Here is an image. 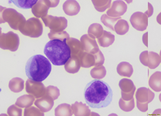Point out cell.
Masks as SVG:
<instances>
[{
    "instance_id": "obj_42",
    "label": "cell",
    "mask_w": 161,
    "mask_h": 116,
    "mask_svg": "<svg viewBox=\"0 0 161 116\" xmlns=\"http://www.w3.org/2000/svg\"><path fill=\"white\" fill-rule=\"evenodd\" d=\"M153 12H154V9H153V7L152 6V4L149 3H148V10L147 11H146L145 13L146 14H147L148 17H150L153 15Z\"/></svg>"
},
{
    "instance_id": "obj_11",
    "label": "cell",
    "mask_w": 161,
    "mask_h": 116,
    "mask_svg": "<svg viewBox=\"0 0 161 116\" xmlns=\"http://www.w3.org/2000/svg\"><path fill=\"white\" fill-rule=\"evenodd\" d=\"M122 98L125 100H130L133 98L136 88L133 82L130 79H123L119 82Z\"/></svg>"
},
{
    "instance_id": "obj_16",
    "label": "cell",
    "mask_w": 161,
    "mask_h": 116,
    "mask_svg": "<svg viewBox=\"0 0 161 116\" xmlns=\"http://www.w3.org/2000/svg\"><path fill=\"white\" fill-rule=\"evenodd\" d=\"M34 104L42 112H47L52 109L54 105V100L48 95H45L42 97L37 98Z\"/></svg>"
},
{
    "instance_id": "obj_15",
    "label": "cell",
    "mask_w": 161,
    "mask_h": 116,
    "mask_svg": "<svg viewBox=\"0 0 161 116\" xmlns=\"http://www.w3.org/2000/svg\"><path fill=\"white\" fill-rule=\"evenodd\" d=\"M50 6L46 0H39L31 8V12L37 18H42L47 16Z\"/></svg>"
},
{
    "instance_id": "obj_14",
    "label": "cell",
    "mask_w": 161,
    "mask_h": 116,
    "mask_svg": "<svg viewBox=\"0 0 161 116\" xmlns=\"http://www.w3.org/2000/svg\"><path fill=\"white\" fill-rule=\"evenodd\" d=\"M136 97V102L141 104H148L154 100L155 94L148 88L142 87L137 89Z\"/></svg>"
},
{
    "instance_id": "obj_35",
    "label": "cell",
    "mask_w": 161,
    "mask_h": 116,
    "mask_svg": "<svg viewBox=\"0 0 161 116\" xmlns=\"http://www.w3.org/2000/svg\"><path fill=\"white\" fill-rule=\"evenodd\" d=\"M48 37L50 40H60L64 41L70 38V36L68 33L65 31H50L48 34Z\"/></svg>"
},
{
    "instance_id": "obj_40",
    "label": "cell",
    "mask_w": 161,
    "mask_h": 116,
    "mask_svg": "<svg viewBox=\"0 0 161 116\" xmlns=\"http://www.w3.org/2000/svg\"><path fill=\"white\" fill-rule=\"evenodd\" d=\"M136 107L140 111L142 112H146L148 110V104H141L136 102Z\"/></svg>"
},
{
    "instance_id": "obj_21",
    "label": "cell",
    "mask_w": 161,
    "mask_h": 116,
    "mask_svg": "<svg viewBox=\"0 0 161 116\" xmlns=\"http://www.w3.org/2000/svg\"><path fill=\"white\" fill-rule=\"evenodd\" d=\"M80 66L79 59L75 57H71L65 64V70L69 73L75 74L79 71Z\"/></svg>"
},
{
    "instance_id": "obj_41",
    "label": "cell",
    "mask_w": 161,
    "mask_h": 116,
    "mask_svg": "<svg viewBox=\"0 0 161 116\" xmlns=\"http://www.w3.org/2000/svg\"><path fill=\"white\" fill-rule=\"evenodd\" d=\"M50 8H55L59 4V0H46Z\"/></svg>"
},
{
    "instance_id": "obj_28",
    "label": "cell",
    "mask_w": 161,
    "mask_h": 116,
    "mask_svg": "<svg viewBox=\"0 0 161 116\" xmlns=\"http://www.w3.org/2000/svg\"><path fill=\"white\" fill-rule=\"evenodd\" d=\"M103 29L102 25L99 24L94 23L90 25L88 29V35L90 36L91 37L94 38H98L102 36L103 33Z\"/></svg>"
},
{
    "instance_id": "obj_1",
    "label": "cell",
    "mask_w": 161,
    "mask_h": 116,
    "mask_svg": "<svg viewBox=\"0 0 161 116\" xmlns=\"http://www.w3.org/2000/svg\"><path fill=\"white\" fill-rule=\"evenodd\" d=\"M113 95L110 86L106 82L98 79L88 83L84 92L87 105L96 109L103 108L109 105L112 102Z\"/></svg>"
},
{
    "instance_id": "obj_10",
    "label": "cell",
    "mask_w": 161,
    "mask_h": 116,
    "mask_svg": "<svg viewBox=\"0 0 161 116\" xmlns=\"http://www.w3.org/2000/svg\"><path fill=\"white\" fill-rule=\"evenodd\" d=\"M130 21L134 28L138 31H144L148 25V16L140 12H135L131 16Z\"/></svg>"
},
{
    "instance_id": "obj_46",
    "label": "cell",
    "mask_w": 161,
    "mask_h": 116,
    "mask_svg": "<svg viewBox=\"0 0 161 116\" xmlns=\"http://www.w3.org/2000/svg\"><path fill=\"white\" fill-rule=\"evenodd\" d=\"M125 1H126L128 3H132L133 0H125Z\"/></svg>"
},
{
    "instance_id": "obj_8",
    "label": "cell",
    "mask_w": 161,
    "mask_h": 116,
    "mask_svg": "<svg viewBox=\"0 0 161 116\" xmlns=\"http://www.w3.org/2000/svg\"><path fill=\"white\" fill-rule=\"evenodd\" d=\"M140 60L144 66H148L151 69L157 68L161 63V56L158 53L147 50L140 54Z\"/></svg>"
},
{
    "instance_id": "obj_43",
    "label": "cell",
    "mask_w": 161,
    "mask_h": 116,
    "mask_svg": "<svg viewBox=\"0 0 161 116\" xmlns=\"http://www.w3.org/2000/svg\"><path fill=\"white\" fill-rule=\"evenodd\" d=\"M147 35H148V33H145L143 36L142 41L143 44H145L146 47H148V37H147Z\"/></svg>"
},
{
    "instance_id": "obj_34",
    "label": "cell",
    "mask_w": 161,
    "mask_h": 116,
    "mask_svg": "<svg viewBox=\"0 0 161 116\" xmlns=\"http://www.w3.org/2000/svg\"><path fill=\"white\" fill-rule=\"evenodd\" d=\"M119 106L121 109L125 112H130L135 107V103L133 98L130 100H125L122 98L119 101Z\"/></svg>"
},
{
    "instance_id": "obj_18",
    "label": "cell",
    "mask_w": 161,
    "mask_h": 116,
    "mask_svg": "<svg viewBox=\"0 0 161 116\" xmlns=\"http://www.w3.org/2000/svg\"><path fill=\"white\" fill-rule=\"evenodd\" d=\"M80 5L75 0H66L63 4V10L68 16H75L80 11Z\"/></svg>"
},
{
    "instance_id": "obj_19",
    "label": "cell",
    "mask_w": 161,
    "mask_h": 116,
    "mask_svg": "<svg viewBox=\"0 0 161 116\" xmlns=\"http://www.w3.org/2000/svg\"><path fill=\"white\" fill-rule=\"evenodd\" d=\"M73 113L76 116H87L92 115L89 107L80 102H75L71 106Z\"/></svg>"
},
{
    "instance_id": "obj_26",
    "label": "cell",
    "mask_w": 161,
    "mask_h": 116,
    "mask_svg": "<svg viewBox=\"0 0 161 116\" xmlns=\"http://www.w3.org/2000/svg\"><path fill=\"white\" fill-rule=\"evenodd\" d=\"M39 0H9V3H12L15 6L23 9H31Z\"/></svg>"
},
{
    "instance_id": "obj_24",
    "label": "cell",
    "mask_w": 161,
    "mask_h": 116,
    "mask_svg": "<svg viewBox=\"0 0 161 116\" xmlns=\"http://www.w3.org/2000/svg\"><path fill=\"white\" fill-rule=\"evenodd\" d=\"M98 42L101 47H108L114 43L115 41L114 35H112L110 32L104 30L101 37L98 38Z\"/></svg>"
},
{
    "instance_id": "obj_4",
    "label": "cell",
    "mask_w": 161,
    "mask_h": 116,
    "mask_svg": "<svg viewBox=\"0 0 161 116\" xmlns=\"http://www.w3.org/2000/svg\"><path fill=\"white\" fill-rule=\"evenodd\" d=\"M1 24L8 22L11 28L19 30L26 24V19L21 13L12 8L1 7Z\"/></svg>"
},
{
    "instance_id": "obj_45",
    "label": "cell",
    "mask_w": 161,
    "mask_h": 116,
    "mask_svg": "<svg viewBox=\"0 0 161 116\" xmlns=\"http://www.w3.org/2000/svg\"><path fill=\"white\" fill-rule=\"evenodd\" d=\"M153 114H159V115H161V109H157V110H155L153 113Z\"/></svg>"
},
{
    "instance_id": "obj_37",
    "label": "cell",
    "mask_w": 161,
    "mask_h": 116,
    "mask_svg": "<svg viewBox=\"0 0 161 116\" xmlns=\"http://www.w3.org/2000/svg\"><path fill=\"white\" fill-rule=\"evenodd\" d=\"M47 95L53 98L54 100L59 97L60 92L58 88L54 86H49L47 88Z\"/></svg>"
},
{
    "instance_id": "obj_9",
    "label": "cell",
    "mask_w": 161,
    "mask_h": 116,
    "mask_svg": "<svg viewBox=\"0 0 161 116\" xmlns=\"http://www.w3.org/2000/svg\"><path fill=\"white\" fill-rule=\"evenodd\" d=\"M26 91L37 98L42 97L47 94V88L41 82L28 79L26 82Z\"/></svg>"
},
{
    "instance_id": "obj_30",
    "label": "cell",
    "mask_w": 161,
    "mask_h": 116,
    "mask_svg": "<svg viewBox=\"0 0 161 116\" xmlns=\"http://www.w3.org/2000/svg\"><path fill=\"white\" fill-rule=\"evenodd\" d=\"M129 30V25L125 19H119L114 26V31L119 35H125L128 32Z\"/></svg>"
},
{
    "instance_id": "obj_36",
    "label": "cell",
    "mask_w": 161,
    "mask_h": 116,
    "mask_svg": "<svg viewBox=\"0 0 161 116\" xmlns=\"http://www.w3.org/2000/svg\"><path fill=\"white\" fill-rule=\"evenodd\" d=\"M44 112H42L41 110L38 108H36L34 107H30L29 108H25L24 111V116H44Z\"/></svg>"
},
{
    "instance_id": "obj_32",
    "label": "cell",
    "mask_w": 161,
    "mask_h": 116,
    "mask_svg": "<svg viewBox=\"0 0 161 116\" xmlns=\"http://www.w3.org/2000/svg\"><path fill=\"white\" fill-rule=\"evenodd\" d=\"M95 9L99 12H103L111 5L112 0H92Z\"/></svg>"
},
{
    "instance_id": "obj_13",
    "label": "cell",
    "mask_w": 161,
    "mask_h": 116,
    "mask_svg": "<svg viewBox=\"0 0 161 116\" xmlns=\"http://www.w3.org/2000/svg\"><path fill=\"white\" fill-rule=\"evenodd\" d=\"M80 42L84 50L87 53L95 54L99 51V47L96 39L91 37L89 35H84L80 37Z\"/></svg>"
},
{
    "instance_id": "obj_31",
    "label": "cell",
    "mask_w": 161,
    "mask_h": 116,
    "mask_svg": "<svg viewBox=\"0 0 161 116\" xmlns=\"http://www.w3.org/2000/svg\"><path fill=\"white\" fill-rule=\"evenodd\" d=\"M121 19V17H112L108 14H103L101 16V21L107 28L110 29L112 30H114V26L119 19Z\"/></svg>"
},
{
    "instance_id": "obj_5",
    "label": "cell",
    "mask_w": 161,
    "mask_h": 116,
    "mask_svg": "<svg viewBox=\"0 0 161 116\" xmlns=\"http://www.w3.org/2000/svg\"><path fill=\"white\" fill-rule=\"evenodd\" d=\"M22 34L32 38L40 37L43 33V25L38 18L29 19L25 25L19 30Z\"/></svg>"
},
{
    "instance_id": "obj_48",
    "label": "cell",
    "mask_w": 161,
    "mask_h": 116,
    "mask_svg": "<svg viewBox=\"0 0 161 116\" xmlns=\"http://www.w3.org/2000/svg\"><path fill=\"white\" fill-rule=\"evenodd\" d=\"M160 56H161V52H160Z\"/></svg>"
},
{
    "instance_id": "obj_38",
    "label": "cell",
    "mask_w": 161,
    "mask_h": 116,
    "mask_svg": "<svg viewBox=\"0 0 161 116\" xmlns=\"http://www.w3.org/2000/svg\"><path fill=\"white\" fill-rule=\"evenodd\" d=\"M8 114L10 116H22L21 108H19L16 105H13L8 108Z\"/></svg>"
},
{
    "instance_id": "obj_29",
    "label": "cell",
    "mask_w": 161,
    "mask_h": 116,
    "mask_svg": "<svg viewBox=\"0 0 161 116\" xmlns=\"http://www.w3.org/2000/svg\"><path fill=\"white\" fill-rule=\"evenodd\" d=\"M73 114L72 108L69 104H61L55 109L56 116H71Z\"/></svg>"
},
{
    "instance_id": "obj_7",
    "label": "cell",
    "mask_w": 161,
    "mask_h": 116,
    "mask_svg": "<svg viewBox=\"0 0 161 116\" xmlns=\"http://www.w3.org/2000/svg\"><path fill=\"white\" fill-rule=\"evenodd\" d=\"M43 23L50 29V31H62L67 28L68 21L63 17L47 15L42 18Z\"/></svg>"
},
{
    "instance_id": "obj_33",
    "label": "cell",
    "mask_w": 161,
    "mask_h": 116,
    "mask_svg": "<svg viewBox=\"0 0 161 116\" xmlns=\"http://www.w3.org/2000/svg\"><path fill=\"white\" fill-rule=\"evenodd\" d=\"M106 75V70L105 66L103 65L94 67L90 71V75L92 78L95 79H102L105 77Z\"/></svg>"
},
{
    "instance_id": "obj_2",
    "label": "cell",
    "mask_w": 161,
    "mask_h": 116,
    "mask_svg": "<svg viewBox=\"0 0 161 116\" xmlns=\"http://www.w3.org/2000/svg\"><path fill=\"white\" fill-rule=\"evenodd\" d=\"M51 71L52 65L49 60L41 54L31 57L25 66V72L28 78L36 81H44Z\"/></svg>"
},
{
    "instance_id": "obj_23",
    "label": "cell",
    "mask_w": 161,
    "mask_h": 116,
    "mask_svg": "<svg viewBox=\"0 0 161 116\" xmlns=\"http://www.w3.org/2000/svg\"><path fill=\"white\" fill-rule=\"evenodd\" d=\"M149 85L153 91H161V72H156L152 75L149 80Z\"/></svg>"
},
{
    "instance_id": "obj_25",
    "label": "cell",
    "mask_w": 161,
    "mask_h": 116,
    "mask_svg": "<svg viewBox=\"0 0 161 116\" xmlns=\"http://www.w3.org/2000/svg\"><path fill=\"white\" fill-rule=\"evenodd\" d=\"M35 97L31 94H25L18 98L16 105L21 108H26L31 107L34 103Z\"/></svg>"
},
{
    "instance_id": "obj_3",
    "label": "cell",
    "mask_w": 161,
    "mask_h": 116,
    "mask_svg": "<svg viewBox=\"0 0 161 116\" xmlns=\"http://www.w3.org/2000/svg\"><path fill=\"white\" fill-rule=\"evenodd\" d=\"M44 54L50 61L56 66L65 65L71 57V50L66 42V40H50L44 48Z\"/></svg>"
},
{
    "instance_id": "obj_27",
    "label": "cell",
    "mask_w": 161,
    "mask_h": 116,
    "mask_svg": "<svg viewBox=\"0 0 161 116\" xmlns=\"http://www.w3.org/2000/svg\"><path fill=\"white\" fill-rule=\"evenodd\" d=\"M9 88L14 93L21 92L24 88V81L19 77L13 78L9 82Z\"/></svg>"
},
{
    "instance_id": "obj_22",
    "label": "cell",
    "mask_w": 161,
    "mask_h": 116,
    "mask_svg": "<svg viewBox=\"0 0 161 116\" xmlns=\"http://www.w3.org/2000/svg\"><path fill=\"white\" fill-rule=\"evenodd\" d=\"M117 71L121 76L130 77L133 73V68L129 63L122 62L118 64Z\"/></svg>"
},
{
    "instance_id": "obj_39",
    "label": "cell",
    "mask_w": 161,
    "mask_h": 116,
    "mask_svg": "<svg viewBox=\"0 0 161 116\" xmlns=\"http://www.w3.org/2000/svg\"><path fill=\"white\" fill-rule=\"evenodd\" d=\"M95 59H96V63L95 66H100L102 65L105 62V57L103 56V54H102L101 50H99L97 53L94 54Z\"/></svg>"
},
{
    "instance_id": "obj_6",
    "label": "cell",
    "mask_w": 161,
    "mask_h": 116,
    "mask_svg": "<svg viewBox=\"0 0 161 116\" xmlns=\"http://www.w3.org/2000/svg\"><path fill=\"white\" fill-rule=\"evenodd\" d=\"M19 45V38L18 35L13 31L6 33H1L0 47L3 50H9L12 52L17 50Z\"/></svg>"
},
{
    "instance_id": "obj_20",
    "label": "cell",
    "mask_w": 161,
    "mask_h": 116,
    "mask_svg": "<svg viewBox=\"0 0 161 116\" xmlns=\"http://www.w3.org/2000/svg\"><path fill=\"white\" fill-rule=\"evenodd\" d=\"M80 62V66L85 68H89L95 66L96 59L94 54H91L84 51L78 57Z\"/></svg>"
},
{
    "instance_id": "obj_47",
    "label": "cell",
    "mask_w": 161,
    "mask_h": 116,
    "mask_svg": "<svg viewBox=\"0 0 161 116\" xmlns=\"http://www.w3.org/2000/svg\"><path fill=\"white\" fill-rule=\"evenodd\" d=\"M159 101H161V94H159Z\"/></svg>"
},
{
    "instance_id": "obj_12",
    "label": "cell",
    "mask_w": 161,
    "mask_h": 116,
    "mask_svg": "<svg viewBox=\"0 0 161 116\" xmlns=\"http://www.w3.org/2000/svg\"><path fill=\"white\" fill-rule=\"evenodd\" d=\"M127 5L122 0H117L114 1L112 6L107 11V14L112 17H119L124 15L126 12Z\"/></svg>"
},
{
    "instance_id": "obj_44",
    "label": "cell",
    "mask_w": 161,
    "mask_h": 116,
    "mask_svg": "<svg viewBox=\"0 0 161 116\" xmlns=\"http://www.w3.org/2000/svg\"><path fill=\"white\" fill-rule=\"evenodd\" d=\"M157 21L158 22V24H159L161 25V12L158 14L157 17Z\"/></svg>"
},
{
    "instance_id": "obj_17",
    "label": "cell",
    "mask_w": 161,
    "mask_h": 116,
    "mask_svg": "<svg viewBox=\"0 0 161 116\" xmlns=\"http://www.w3.org/2000/svg\"><path fill=\"white\" fill-rule=\"evenodd\" d=\"M66 42L71 50V57H75L78 58L80 54L85 51L80 41L76 38H69L66 40Z\"/></svg>"
}]
</instances>
